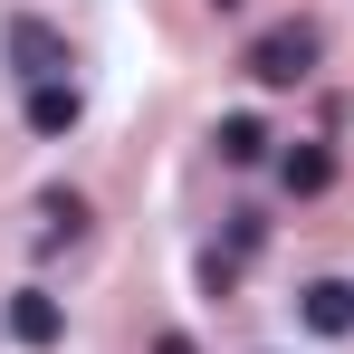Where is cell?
<instances>
[{
	"label": "cell",
	"instance_id": "ba28073f",
	"mask_svg": "<svg viewBox=\"0 0 354 354\" xmlns=\"http://www.w3.org/2000/svg\"><path fill=\"white\" fill-rule=\"evenodd\" d=\"M86 230V201H77V192H48V201H39V249H58V239H77Z\"/></svg>",
	"mask_w": 354,
	"mask_h": 354
},
{
	"label": "cell",
	"instance_id": "3957f363",
	"mask_svg": "<svg viewBox=\"0 0 354 354\" xmlns=\"http://www.w3.org/2000/svg\"><path fill=\"white\" fill-rule=\"evenodd\" d=\"M10 335H19V345H58V335H67V306L48 288H19V297H10Z\"/></svg>",
	"mask_w": 354,
	"mask_h": 354
},
{
	"label": "cell",
	"instance_id": "5b68a950",
	"mask_svg": "<svg viewBox=\"0 0 354 354\" xmlns=\"http://www.w3.org/2000/svg\"><path fill=\"white\" fill-rule=\"evenodd\" d=\"M77 115H86V96H77L67 77H48V86H29V134H77Z\"/></svg>",
	"mask_w": 354,
	"mask_h": 354
},
{
	"label": "cell",
	"instance_id": "6da1fadb",
	"mask_svg": "<svg viewBox=\"0 0 354 354\" xmlns=\"http://www.w3.org/2000/svg\"><path fill=\"white\" fill-rule=\"evenodd\" d=\"M316 58H326V29H316V19H268V29L249 39V58H239V67H249L259 86H306Z\"/></svg>",
	"mask_w": 354,
	"mask_h": 354
},
{
	"label": "cell",
	"instance_id": "277c9868",
	"mask_svg": "<svg viewBox=\"0 0 354 354\" xmlns=\"http://www.w3.org/2000/svg\"><path fill=\"white\" fill-rule=\"evenodd\" d=\"M297 316H306L316 335H354V278H316V288L297 297Z\"/></svg>",
	"mask_w": 354,
	"mask_h": 354
},
{
	"label": "cell",
	"instance_id": "8992f818",
	"mask_svg": "<svg viewBox=\"0 0 354 354\" xmlns=\"http://www.w3.org/2000/svg\"><path fill=\"white\" fill-rule=\"evenodd\" d=\"M211 144H221V163H259V153H268V124H259V115H221Z\"/></svg>",
	"mask_w": 354,
	"mask_h": 354
},
{
	"label": "cell",
	"instance_id": "52a82bcc",
	"mask_svg": "<svg viewBox=\"0 0 354 354\" xmlns=\"http://www.w3.org/2000/svg\"><path fill=\"white\" fill-rule=\"evenodd\" d=\"M278 173H288V192L306 201V192H326V182H335V153H326V144H297V153L278 163Z\"/></svg>",
	"mask_w": 354,
	"mask_h": 354
},
{
	"label": "cell",
	"instance_id": "9c48e42d",
	"mask_svg": "<svg viewBox=\"0 0 354 354\" xmlns=\"http://www.w3.org/2000/svg\"><path fill=\"white\" fill-rule=\"evenodd\" d=\"M211 10H239V0H211Z\"/></svg>",
	"mask_w": 354,
	"mask_h": 354
},
{
	"label": "cell",
	"instance_id": "7a4b0ae2",
	"mask_svg": "<svg viewBox=\"0 0 354 354\" xmlns=\"http://www.w3.org/2000/svg\"><path fill=\"white\" fill-rule=\"evenodd\" d=\"M10 67H19L29 86H48V77H67V39L48 19H10Z\"/></svg>",
	"mask_w": 354,
	"mask_h": 354
}]
</instances>
